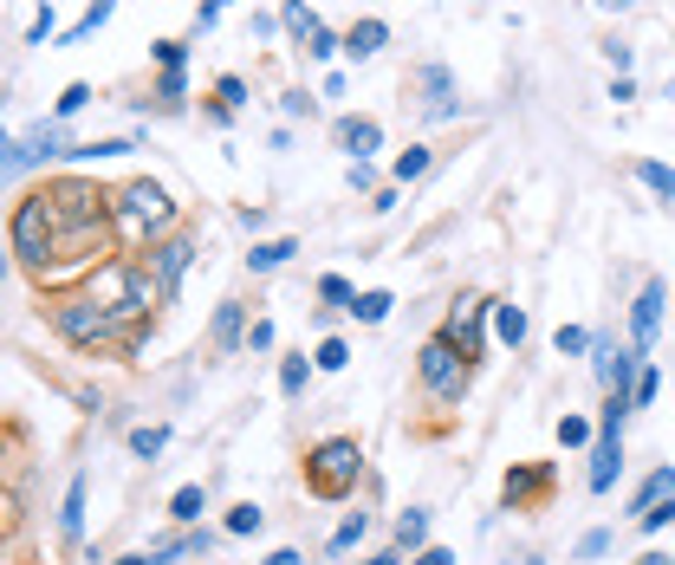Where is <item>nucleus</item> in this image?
I'll return each instance as SVG.
<instances>
[{
  "label": "nucleus",
  "mask_w": 675,
  "mask_h": 565,
  "mask_svg": "<svg viewBox=\"0 0 675 565\" xmlns=\"http://www.w3.org/2000/svg\"><path fill=\"white\" fill-rule=\"evenodd\" d=\"M53 214H59V261H78L104 234V196L91 182H53Z\"/></svg>",
  "instance_id": "f257e3e1"
},
{
  "label": "nucleus",
  "mask_w": 675,
  "mask_h": 565,
  "mask_svg": "<svg viewBox=\"0 0 675 565\" xmlns=\"http://www.w3.org/2000/svg\"><path fill=\"white\" fill-rule=\"evenodd\" d=\"M13 254H20V267H59V214H53L46 189L13 209Z\"/></svg>",
  "instance_id": "f03ea898"
},
{
  "label": "nucleus",
  "mask_w": 675,
  "mask_h": 565,
  "mask_svg": "<svg viewBox=\"0 0 675 565\" xmlns=\"http://www.w3.org/2000/svg\"><path fill=\"white\" fill-rule=\"evenodd\" d=\"M357 475H364V455H357L351 435H325V442L306 455V481H312V495H325V500H344L357 488Z\"/></svg>",
  "instance_id": "7ed1b4c3"
},
{
  "label": "nucleus",
  "mask_w": 675,
  "mask_h": 565,
  "mask_svg": "<svg viewBox=\"0 0 675 565\" xmlns=\"http://www.w3.org/2000/svg\"><path fill=\"white\" fill-rule=\"evenodd\" d=\"M111 228H118V241H150V234H163L169 228V196H163V182H131L118 202H111Z\"/></svg>",
  "instance_id": "20e7f679"
},
{
  "label": "nucleus",
  "mask_w": 675,
  "mask_h": 565,
  "mask_svg": "<svg viewBox=\"0 0 675 565\" xmlns=\"http://www.w3.org/2000/svg\"><path fill=\"white\" fill-rule=\"evenodd\" d=\"M416 370H422V390H429L435 403H462V390H468V357L455 352L449 339H429L422 357H416Z\"/></svg>",
  "instance_id": "39448f33"
},
{
  "label": "nucleus",
  "mask_w": 675,
  "mask_h": 565,
  "mask_svg": "<svg viewBox=\"0 0 675 565\" xmlns=\"http://www.w3.org/2000/svg\"><path fill=\"white\" fill-rule=\"evenodd\" d=\"M487 312H494V299H455L449 306V325H442V339L455 345L462 357H480V339H487Z\"/></svg>",
  "instance_id": "423d86ee"
},
{
  "label": "nucleus",
  "mask_w": 675,
  "mask_h": 565,
  "mask_svg": "<svg viewBox=\"0 0 675 565\" xmlns=\"http://www.w3.org/2000/svg\"><path fill=\"white\" fill-rule=\"evenodd\" d=\"M189 261H196V241H182V234H169V241H156L150 247V280L163 286V299H176V286L189 274Z\"/></svg>",
  "instance_id": "0eeeda50"
},
{
  "label": "nucleus",
  "mask_w": 675,
  "mask_h": 565,
  "mask_svg": "<svg viewBox=\"0 0 675 565\" xmlns=\"http://www.w3.org/2000/svg\"><path fill=\"white\" fill-rule=\"evenodd\" d=\"M663 306H670L663 280H650L643 292H637V306H630V339H637V352L656 345V332H663Z\"/></svg>",
  "instance_id": "6e6552de"
},
{
  "label": "nucleus",
  "mask_w": 675,
  "mask_h": 565,
  "mask_svg": "<svg viewBox=\"0 0 675 565\" xmlns=\"http://www.w3.org/2000/svg\"><path fill=\"white\" fill-rule=\"evenodd\" d=\"M377 143H384V124H377V118H338V149H344L351 163H370Z\"/></svg>",
  "instance_id": "1a4fd4ad"
},
{
  "label": "nucleus",
  "mask_w": 675,
  "mask_h": 565,
  "mask_svg": "<svg viewBox=\"0 0 675 565\" xmlns=\"http://www.w3.org/2000/svg\"><path fill=\"white\" fill-rule=\"evenodd\" d=\"M623 475V435H598V448H591V495H610V481Z\"/></svg>",
  "instance_id": "9d476101"
},
{
  "label": "nucleus",
  "mask_w": 675,
  "mask_h": 565,
  "mask_svg": "<svg viewBox=\"0 0 675 565\" xmlns=\"http://www.w3.org/2000/svg\"><path fill=\"white\" fill-rule=\"evenodd\" d=\"M416 85H422V98H429V118H455V78H449V66H422Z\"/></svg>",
  "instance_id": "9b49d317"
},
{
  "label": "nucleus",
  "mask_w": 675,
  "mask_h": 565,
  "mask_svg": "<svg viewBox=\"0 0 675 565\" xmlns=\"http://www.w3.org/2000/svg\"><path fill=\"white\" fill-rule=\"evenodd\" d=\"M384 40H390V26H384V20H357V26L344 33V53H351V59H377V53H384Z\"/></svg>",
  "instance_id": "f8f14e48"
},
{
  "label": "nucleus",
  "mask_w": 675,
  "mask_h": 565,
  "mask_svg": "<svg viewBox=\"0 0 675 565\" xmlns=\"http://www.w3.org/2000/svg\"><path fill=\"white\" fill-rule=\"evenodd\" d=\"M241 339H247V306H241V299H228V306L214 312V352H234Z\"/></svg>",
  "instance_id": "ddd939ff"
},
{
  "label": "nucleus",
  "mask_w": 675,
  "mask_h": 565,
  "mask_svg": "<svg viewBox=\"0 0 675 565\" xmlns=\"http://www.w3.org/2000/svg\"><path fill=\"white\" fill-rule=\"evenodd\" d=\"M292 254H299V241H292V234H279V241H254L247 267H254V274H273V267H286Z\"/></svg>",
  "instance_id": "4468645a"
},
{
  "label": "nucleus",
  "mask_w": 675,
  "mask_h": 565,
  "mask_svg": "<svg viewBox=\"0 0 675 565\" xmlns=\"http://www.w3.org/2000/svg\"><path fill=\"white\" fill-rule=\"evenodd\" d=\"M670 495H675V468H656V475H650V481H643V488L630 495V513L643 520V513H650L656 500H670Z\"/></svg>",
  "instance_id": "2eb2a0df"
},
{
  "label": "nucleus",
  "mask_w": 675,
  "mask_h": 565,
  "mask_svg": "<svg viewBox=\"0 0 675 565\" xmlns=\"http://www.w3.org/2000/svg\"><path fill=\"white\" fill-rule=\"evenodd\" d=\"M59 533H66V540H78V533H85V475H71L66 500H59Z\"/></svg>",
  "instance_id": "dca6fc26"
},
{
  "label": "nucleus",
  "mask_w": 675,
  "mask_h": 565,
  "mask_svg": "<svg viewBox=\"0 0 675 565\" xmlns=\"http://www.w3.org/2000/svg\"><path fill=\"white\" fill-rule=\"evenodd\" d=\"M111 13H118V0H91V7H85V13H78V20H71L66 46H78V40H91V33H98V26H104V20H111Z\"/></svg>",
  "instance_id": "f3484780"
},
{
  "label": "nucleus",
  "mask_w": 675,
  "mask_h": 565,
  "mask_svg": "<svg viewBox=\"0 0 675 565\" xmlns=\"http://www.w3.org/2000/svg\"><path fill=\"white\" fill-rule=\"evenodd\" d=\"M279 26H286L292 40H306V46H312V33H319V20L306 13V0H279Z\"/></svg>",
  "instance_id": "a211bd4d"
},
{
  "label": "nucleus",
  "mask_w": 675,
  "mask_h": 565,
  "mask_svg": "<svg viewBox=\"0 0 675 565\" xmlns=\"http://www.w3.org/2000/svg\"><path fill=\"white\" fill-rule=\"evenodd\" d=\"M202 507H208V495L196 488V481H189V488H176V495H169V520L196 527V520H202Z\"/></svg>",
  "instance_id": "6ab92c4d"
},
{
  "label": "nucleus",
  "mask_w": 675,
  "mask_h": 565,
  "mask_svg": "<svg viewBox=\"0 0 675 565\" xmlns=\"http://www.w3.org/2000/svg\"><path fill=\"white\" fill-rule=\"evenodd\" d=\"M637 182H643L650 196H663V202H675V169H670V163H637Z\"/></svg>",
  "instance_id": "aec40b11"
},
{
  "label": "nucleus",
  "mask_w": 675,
  "mask_h": 565,
  "mask_svg": "<svg viewBox=\"0 0 675 565\" xmlns=\"http://www.w3.org/2000/svg\"><path fill=\"white\" fill-rule=\"evenodd\" d=\"M494 339L500 345H520L527 339V312L520 306H494Z\"/></svg>",
  "instance_id": "412c9836"
},
{
  "label": "nucleus",
  "mask_w": 675,
  "mask_h": 565,
  "mask_svg": "<svg viewBox=\"0 0 675 565\" xmlns=\"http://www.w3.org/2000/svg\"><path fill=\"white\" fill-rule=\"evenodd\" d=\"M163 448H169V429H163V423H150V429H131V455H136V462H156Z\"/></svg>",
  "instance_id": "4be33fe9"
},
{
  "label": "nucleus",
  "mask_w": 675,
  "mask_h": 565,
  "mask_svg": "<svg viewBox=\"0 0 675 565\" xmlns=\"http://www.w3.org/2000/svg\"><path fill=\"white\" fill-rule=\"evenodd\" d=\"M390 306H397L390 292H357V306H351V319H364V325H384V319H390Z\"/></svg>",
  "instance_id": "5701e85b"
},
{
  "label": "nucleus",
  "mask_w": 675,
  "mask_h": 565,
  "mask_svg": "<svg viewBox=\"0 0 675 565\" xmlns=\"http://www.w3.org/2000/svg\"><path fill=\"white\" fill-rule=\"evenodd\" d=\"M312 364H319V357H286V364H279V390H286V397H299V390H306V377H312Z\"/></svg>",
  "instance_id": "b1692460"
},
{
  "label": "nucleus",
  "mask_w": 675,
  "mask_h": 565,
  "mask_svg": "<svg viewBox=\"0 0 675 565\" xmlns=\"http://www.w3.org/2000/svg\"><path fill=\"white\" fill-rule=\"evenodd\" d=\"M429 163H435V156H429L422 143H409V149L397 156V163H390V169H397V182H416V176H429Z\"/></svg>",
  "instance_id": "393cba45"
},
{
  "label": "nucleus",
  "mask_w": 675,
  "mask_h": 565,
  "mask_svg": "<svg viewBox=\"0 0 675 565\" xmlns=\"http://www.w3.org/2000/svg\"><path fill=\"white\" fill-rule=\"evenodd\" d=\"M422 540H429V513L409 507L403 520H397V546H416V553H422Z\"/></svg>",
  "instance_id": "a878e982"
},
{
  "label": "nucleus",
  "mask_w": 675,
  "mask_h": 565,
  "mask_svg": "<svg viewBox=\"0 0 675 565\" xmlns=\"http://www.w3.org/2000/svg\"><path fill=\"white\" fill-rule=\"evenodd\" d=\"M85 104H91V85H66V91H59V104H53V124H66V118H78Z\"/></svg>",
  "instance_id": "bb28decb"
},
{
  "label": "nucleus",
  "mask_w": 675,
  "mask_h": 565,
  "mask_svg": "<svg viewBox=\"0 0 675 565\" xmlns=\"http://www.w3.org/2000/svg\"><path fill=\"white\" fill-rule=\"evenodd\" d=\"M319 299H325V306H338V312H351V306H357L351 280H338V274H325V280H319Z\"/></svg>",
  "instance_id": "cd10ccee"
},
{
  "label": "nucleus",
  "mask_w": 675,
  "mask_h": 565,
  "mask_svg": "<svg viewBox=\"0 0 675 565\" xmlns=\"http://www.w3.org/2000/svg\"><path fill=\"white\" fill-rule=\"evenodd\" d=\"M261 520H267V513H261L254 500H241V507L228 513V533H261Z\"/></svg>",
  "instance_id": "c85d7f7f"
},
{
  "label": "nucleus",
  "mask_w": 675,
  "mask_h": 565,
  "mask_svg": "<svg viewBox=\"0 0 675 565\" xmlns=\"http://www.w3.org/2000/svg\"><path fill=\"white\" fill-rule=\"evenodd\" d=\"M545 488V468H527V475H507V500H527Z\"/></svg>",
  "instance_id": "c756f323"
},
{
  "label": "nucleus",
  "mask_w": 675,
  "mask_h": 565,
  "mask_svg": "<svg viewBox=\"0 0 675 565\" xmlns=\"http://www.w3.org/2000/svg\"><path fill=\"white\" fill-rule=\"evenodd\" d=\"M150 53H156V66H163V71H182V59H189V46H182V40H156Z\"/></svg>",
  "instance_id": "7c9ffc66"
},
{
  "label": "nucleus",
  "mask_w": 675,
  "mask_h": 565,
  "mask_svg": "<svg viewBox=\"0 0 675 565\" xmlns=\"http://www.w3.org/2000/svg\"><path fill=\"white\" fill-rule=\"evenodd\" d=\"M558 442H565V448H585V442H591V423H585V417H558Z\"/></svg>",
  "instance_id": "2f4dec72"
},
{
  "label": "nucleus",
  "mask_w": 675,
  "mask_h": 565,
  "mask_svg": "<svg viewBox=\"0 0 675 565\" xmlns=\"http://www.w3.org/2000/svg\"><path fill=\"white\" fill-rule=\"evenodd\" d=\"M357 540H364V513H351V520H344V527L332 533V553H351Z\"/></svg>",
  "instance_id": "473e14b6"
},
{
  "label": "nucleus",
  "mask_w": 675,
  "mask_h": 565,
  "mask_svg": "<svg viewBox=\"0 0 675 565\" xmlns=\"http://www.w3.org/2000/svg\"><path fill=\"white\" fill-rule=\"evenodd\" d=\"M344 364H351V345H344V339H325V345H319V370H344Z\"/></svg>",
  "instance_id": "72a5a7b5"
},
{
  "label": "nucleus",
  "mask_w": 675,
  "mask_h": 565,
  "mask_svg": "<svg viewBox=\"0 0 675 565\" xmlns=\"http://www.w3.org/2000/svg\"><path fill=\"white\" fill-rule=\"evenodd\" d=\"M670 520H675V495H670V500H656V507H650V513H643L637 527H643V533H663Z\"/></svg>",
  "instance_id": "f704fd0d"
},
{
  "label": "nucleus",
  "mask_w": 675,
  "mask_h": 565,
  "mask_svg": "<svg viewBox=\"0 0 675 565\" xmlns=\"http://www.w3.org/2000/svg\"><path fill=\"white\" fill-rule=\"evenodd\" d=\"M214 98H221L228 111H234V104H247V78H234V71H228V78L214 85Z\"/></svg>",
  "instance_id": "c9c22d12"
},
{
  "label": "nucleus",
  "mask_w": 675,
  "mask_h": 565,
  "mask_svg": "<svg viewBox=\"0 0 675 565\" xmlns=\"http://www.w3.org/2000/svg\"><path fill=\"white\" fill-rule=\"evenodd\" d=\"M578 352H591V339L578 325H558V357H578Z\"/></svg>",
  "instance_id": "e433bc0d"
},
{
  "label": "nucleus",
  "mask_w": 675,
  "mask_h": 565,
  "mask_svg": "<svg viewBox=\"0 0 675 565\" xmlns=\"http://www.w3.org/2000/svg\"><path fill=\"white\" fill-rule=\"evenodd\" d=\"M630 403H637V410H643V403H656V370H650V364L637 370V390H630Z\"/></svg>",
  "instance_id": "4c0bfd02"
},
{
  "label": "nucleus",
  "mask_w": 675,
  "mask_h": 565,
  "mask_svg": "<svg viewBox=\"0 0 675 565\" xmlns=\"http://www.w3.org/2000/svg\"><path fill=\"white\" fill-rule=\"evenodd\" d=\"M610 553V533L605 527H598V533H585V540H578V560H605Z\"/></svg>",
  "instance_id": "58836bf2"
},
{
  "label": "nucleus",
  "mask_w": 675,
  "mask_h": 565,
  "mask_svg": "<svg viewBox=\"0 0 675 565\" xmlns=\"http://www.w3.org/2000/svg\"><path fill=\"white\" fill-rule=\"evenodd\" d=\"M156 98H163V104H182V71H163V78H156Z\"/></svg>",
  "instance_id": "ea45409f"
},
{
  "label": "nucleus",
  "mask_w": 675,
  "mask_h": 565,
  "mask_svg": "<svg viewBox=\"0 0 675 565\" xmlns=\"http://www.w3.org/2000/svg\"><path fill=\"white\" fill-rule=\"evenodd\" d=\"M279 111H286V118H312V98H306V91H286Z\"/></svg>",
  "instance_id": "a19ab883"
},
{
  "label": "nucleus",
  "mask_w": 675,
  "mask_h": 565,
  "mask_svg": "<svg viewBox=\"0 0 675 565\" xmlns=\"http://www.w3.org/2000/svg\"><path fill=\"white\" fill-rule=\"evenodd\" d=\"M338 46H344V40H332V33H325V26H319V33H312V46H306V53H312V59H332Z\"/></svg>",
  "instance_id": "79ce46f5"
},
{
  "label": "nucleus",
  "mask_w": 675,
  "mask_h": 565,
  "mask_svg": "<svg viewBox=\"0 0 675 565\" xmlns=\"http://www.w3.org/2000/svg\"><path fill=\"white\" fill-rule=\"evenodd\" d=\"M605 59L617 66V78H630V46H617V40H610V46H605Z\"/></svg>",
  "instance_id": "37998d69"
},
{
  "label": "nucleus",
  "mask_w": 675,
  "mask_h": 565,
  "mask_svg": "<svg viewBox=\"0 0 675 565\" xmlns=\"http://www.w3.org/2000/svg\"><path fill=\"white\" fill-rule=\"evenodd\" d=\"M247 345H254V352H273V325H267V319H254V332H247Z\"/></svg>",
  "instance_id": "c03bdc74"
},
{
  "label": "nucleus",
  "mask_w": 675,
  "mask_h": 565,
  "mask_svg": "<svg viewBox=\"0 0 675 565\" xmlns=\"http://www.w3.org/2000/svg\"><path fill=\"white\" fill-rule=\"evenodd\" d=\"M221 13H228V0H202V7H196V26H214Z\"/></svg>",
  "instance_id": "a18cd8bd"
},
{
  "label": "nucleus",
  "mask_w": 675,
  "mask_h": 565,
  "mask_svg": "<svg viewBox=\"0 0 675 565\" xmlns=\"http://www.w3.org/2000/svg\"><path fill=\"white\" fill-rule=\"evenodd\" d=\"M416 565H455V553H449V546H422V553H416Z\"/></svg>",
  "instance_id": "49530a36"
},
{
  "label": "nucleus",
  "mask_w": 675,
  "mask_h": 565,
  "mask_svg": "<svg viewBox=\"0 0 675 565\" xmlns=\"http://www.w3.org/2000/svg\"><path fill=\"white\" fill-rule=\"evenodd\" d=\"M267 565H299V553H292V546H279V553H267Z\"/></svg>",
  "instance_id": "de8ad7c7"
},
{
  "label": "nucleus",
  "mask_w": 675,
  "mask_h": 565,
  "mask_svg": "<svg viewBox=\"0 0 675 565\" xmlns=\"http://www.w3.org/2000/svg\"><path fill=\"white\" fill-rule=\"evenodd\" d=\"M364 565H403V553H370Z\"/></svg>",
  "instance_id": "09e8293b"
},
{
  "label": "nucleus",
  "mask_w": 675,
  "mask_h": 565,
  "mask_svg": "<svg viewBox=\"0 0 675 565\" xmlns=\"http://www.w3.org/2000/svg\"><path fill=\"white\" fill-rule=\"evenodd\" d=\"M637 565H675V560H670V553H643Z\"/></svg>",
  "instance_id": "8fccbe9b"
},
{
  "label": "nucleus",
  "mask_w": 675,
  "mask_h": 565,
  "mask_svg": "<svg viewBox=\"0 0 675 565\" xmlns=\"http://www.w3.org/2000/svg\"><path fill=\"white\" fill-rule=\"evenodd\" d=\"M118 565H156V560H118Z\"/></svg>",
  "instance_id": "3c124183"
},
{
  "label": "nucleus",
  "mask_w": 675,
  "mask_h": 565,
  "mask_svg": "<svg viewBox=\"0 0 675 565\" xmlns=\"http://www.w3.org/2000/svg\"><path fill=\"white\" fill-rule=\"evenodd\" d=\"M598 7H623V0H598Z\"/></svg>",
  "instance_id": "603ef678"
},
{
  "label": "nucleus",
  "mask_w": 675,
  "mask_h": 565,
  "mask_svg": "<svg viewBox=\"0 0 675 565\" xmlns=\"http://www.w3.org/2000/svg\"><path fill=\"white\" fill-rule=\"evenodd\" d=\"M527 565H540V560H527Z\"/></svg>",
  "instance_id": "864d4df0"
}]
</instances>
